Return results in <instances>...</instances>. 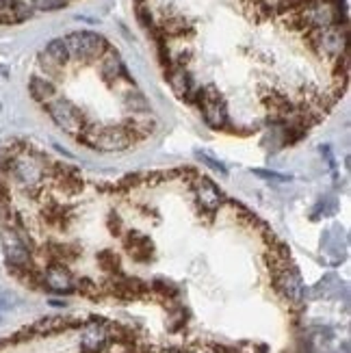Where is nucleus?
Listing matches in <instances>:
<instances>
[{
  "label": "nucleus",
  "mask_w": 351,
  "mask_h": 353,
  "mask_svg": "<svg viewBox=\"0 0 351 353\" xmlns=\"http://www.w3.org/2000/svg\"><path fill=\"white\" fill-rule=\"evenodd\" d=\"M193 104L200 109L204 121L212 130H234L232 121H230L228 100L221 96L217 85H200L197 87Z\"/></svg>",
  "instance_id": "f257e3e1"
},
{
  "label": "nucleus",
  "mask_w": 351,
  "mask_h": 353,
  "mask_svg": "<svg viewBox=\"0 0 351 353\" xmlns=\"http://www.w3.org/2000/svg\"><path fill=\"white\" fill-rule=\"evenodd\" d=\"M43 109H46V113L50 115V119L54 121V124L61 130H66L68 134L76 137V139H79L81 132L87 126L79 106H76L72 100L63 98V96H54L52 100H48V102L43 104Z\"/></svg>",
  "instance_id": "f03ea898"
},
{
  "label": "nucleus",
  "mask_w": 351,
  "mask_h": 353,
  "mask_svg": "<svg viewBox=\"0 0 351 353\" xmlns=\"http://www.w3.org/2000/svg\"><path fill=\"white\" fill-rule=\"evenodd\" d=\"M66 46L70 50L72 61H79V63H91V61L100 59L106 50H109V43L104 37L98 33H91V30H76L66 37Z\"/></svg>",
  "instance_id": "7ed1b4c3"
},
{
  "label": "nucleus",
  "mask_w": 351,
  "mask_h": 353,
  "mask_svg": "<svg viewBox=\"0 0 351 353\" xmlns=\"http://www.w3.org/2000/svg\"><path fill=\"white\" fill-rule=\"evenodd\" d=\"M191 195L197 208H200V212H204L206 217H212L215 212H219V208H225L228 204V199L223 197L217 184L197 174L191 176Z\"/></svg>",
  "instance_id": "20e7f679"
},
{
  "label": "nucleus",
  "mask_w": 351,
  "mask_h": 353,
  "mask_svg": "<svg viewBox=\"0 0 351 353\" xmlns=\"http://www.w3.org/2000/svg\"><path fill=\"white\" fill-rule=\"evenodd\" d=\"M121 241V245H124L126 254L134 260L137 265H150L154 263L157 258V245L154 241H152L143 230L139 228H126L119 232L117 236Z\"/></svg>",
  "instance_id": "39448f33"
},
{
  "label": "nucleus",
  "mask_w": 351,
  "mask_h": 353,
  "mask_svg": "<svg viewBox=\"0 0 351 353\" xmlns=\"http://www.w3.org/2000/svg\"><path fill=\"white\" fill-rule=\"evenodd\" d=\"M41 284L52 290V293L59 295H68V293H76V278L70 271L68 265L57 263V260H48V265L43 267V271H39Z\"/></svg>",
  "instance_id": "423d86ee"
},
{
  "label": "nucleus",
  "mask_w": 351,
  "mask_h": 353,
  "mask_svg": "<svg viewBox=\"0 0 351 353\" xmlns=\"http://www.w3.org/2000/svg\"><path fill=\"white\" fill-rule=\"evenodd\" d=\"M113 345L111 323L102 319H91L81 332V353H104Z\"/></svg>",
  "instance_id": "0eeeda50"
},
{
  "label": "nucleus",
  "mask_w": 351,
  "mask_h": 353,
  "mask_svg": "<svg viewBox=\"0 0 351 353\" xmlns=\"http://www.w3.org/2000/svg\"><path fill=\"white\" fill-rule=\"evenodd\" d=\"M70 61L72 57L66 46V39H52L39 54V68L46 72V79H59Z\"/></svg>",
  "instance_id": "6e6552de"
},
{
  "label": "nucleus",
  "mask_w": 351,
  "mask_h": 353,
  "mask_svg": "<svg viewBox=\"0 0 351 353\" xmlns=\"http://www.w3.org/2000/svg\"><path fill=\"white\" fill-rule=\"evenodd\" d=\"M165 72V79L167 83H170V87L174 89V94L178 98H182L185 102L193 104L195 100V91H197V81H195V76L191 72V68H185V65H170Z\"/></svg>",
  "instance_id": "1a4fd4ad"
},
{
  "label": "nucleus",
  "mask_w": 351,
  "mask_h": 353,
  "mask_svg": "<svg viewBox=\"0 0 351 353\" xmlns=\"http://www.w3.org/2000/svg\"><path fill=\"white\" fill-rule=\"evenodd\" d=\"M28 94L33 96L35 102L46 104L57 96V85L50 79H46V76H33L28 81Z\"/></svg>",
  "instance_id": "9d476101"
},
{
  "label": "nucleus",
  "mask_w": 351,
  "mask_h": 353,
  "mask_svg": "<svg viewBox=\"0 0 351 353\" xmlns=\"http://www.w3.org/2000/svg\"><path fill=\"white\" fill-rule=\"evenodd\" d=\"M33 13H35L33 7L26 0H11V24L26 22Z\"/></svg>",
  "instance_id": "9b49d317"
},
{
  "label": "nucleus",
  "mask_w": 351,
  "mask_h": 353,
  "mask_svg": "<svg viewBox=\"0 0 351 353\" xmlns=\"http://www.w3.org/2000/svg\"><path fill=\"white\" fill-rule=\"evenodd\" d=\"M70 5V0H30L33 11H59L66 9Z\"/></svg>",
  "instance_id": "f8f14e48"
},
{
  "label": "nucleus",
  "mask_w": 351,
  "mask_h": 353,
  "mask_svg": "<svg viewBox=\"0 0 351 353\" xmlns=\"http://www.w3.org/2000/svg\"><path fill=\"white\" fill-rule=\"evenodd\" d=\"M197 159H200L204 165H208L210 170H215V172H221V174H225V167L219 163V161H215V159H210L208 154H202V152H197Z\"/></svg>",
  "instance_id": "ddd939ff"
},
{
  "label": "nucleus",
  "mask_w": 351,
  "mask_h": 353,
  "mask_svg": "<svg viewBox=\"0 0 351 353\" xmlns=\"http://www.w3.org/2000/svg\"><path fill=\"white\" fill-rule=\"evenodd\" d=\"M0 24H11V0H0Z\"/></svg>",
  "instance_id": "4468645a"
},
{
  "label": "nucleus",
  "mask_w": 351,
  "mask_h": 353,
  "mask_svg": "<svg viewBox=\"0 0 351 353\" xmlns=\"http://www.w3.org/2000/svg\"><path fill=\"white\" fill-rule=\"evenodd\" d=\"M256 176H261V178H269V180H278V182H286V180H291L288 176H282V174H276V172H263V170H258L254 172Z\"/></svg>",
  "instance_id": "2eb2a0df"
},
{
  "label": "nucleus",
  "mask_w": 351,
  "mask_h": 353,
  "mask_svg": "<svg viewBox=\"0 0 351 353\" xmlns=\"http://www.w3.org/2000/svg\"><path fill=\"white\" fill-rule=\"evenodd\" d=\"M159 353H185V351H180V349H163V351H159Z\"/></svg>",
  "instance_id": "dca6fc26"
},
{
  "label": "nucleus",
  "mask_w": 351,
  "mask_h": 353,
  "mask_svg": "<svg viewBox=\"0 0 351 353\" xmlns=\"http://www.w3.org/2000/svg\"><path fill=\"white\" fill-rule=\"evenodd\" d=\"M0 109H3V106H0Z\"/></svg>",
  "instance_id": "f3484780"
}]
</instances>
